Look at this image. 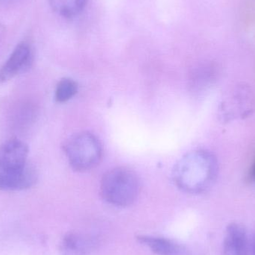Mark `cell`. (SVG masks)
I'll return each instance as SVG.
<instances>
[{"label":"cell","instance_id":"6da1fadb","mask_svg":"<svg viewBox=\"0 0 255 255\" xmlns=\"http://www.w3.org/2000/svg\"><path fill=\"white\" fill-rule=\"evenodd\" d=\"M217 157L205 149L194 150L181 157L173 169L174 183L181 191L200 194L209 190L218 176Z\"/></svg>","mask_w":255,"mask_h":255},{"label":"cell","instance_id":"7a4b0ae2","mask_svg":"<svg viewBox=\"0 0 255 255\" xmlns=\"http://www.w3.org/2000/svg\"><path fill=\"white\" fill-rule=\"evenodd\" d=\"M139 191L137 175L126 167L115 168L106 172L100 185L103 199L118 208L131 205L137 199Z\"/></svg>","mask_w":255,"mask_h":255},{"label":"cell","instance_id":"3957f363","mask_svg":"<svg viewBox=\"0 0 255 255\" xmlns=\"http://www.w3.org/2000/svg\"><path fill=\"white\" fill-rule=\"evenodd\" d=\"M64 151L71 167L79 172L94 169L103 156L101 142L89 132H80L72 136L64 145Z\"/></svg>","mask_w":255,"mask_h":255},{"label":"cell","instance_id":"277c9868","mask_svg":"<svg viewBox=\"0 0 255 255\" xmlns=\"http://www.w3.org/2000/svg\"><path fill=\"white\" fill-rule=\"evenodd\" d=\"M255 100L249 87L239 85L225 95L220 103V116L226 122L244 119L255 110Z\"/></svg>","mask_w":255,"mask_h":255},{"label":"cell","instance_id":"5b68a950","mask_svg":"<svg viewBox=\"0 0 255 255\" xmlns=\"http://www.w3.org/2000/svg\"><path fill=\"white\" fill-rule=\"evenodd\" d=\"M28 147L20 139H11L0 145V170L14 172L27 166Z\"/></svg>","mask_w":255,"mask_h":255},{"label":"cell","instance_id":"8992f818","mask_svg":"<svg viewBox=\"0 0 255 255\" xmlns=\"http://www.w3.org/2000/svg\"><path fill=\"white\" fill-rule=\"evenodd\" d=\"M33 62V52L28 43H19L0 69V82H5L26 71Z\"/></svg>","mask_w":255,"mask_h":255},{"label":"cell","instance_id":"52a82bcc","mask_svg":"<svg viewBox=\"0 0 255 255\" xmlns=\"http://www.w3.org/2000/svg\"><path fill=\"white\" fill-rule=\"evenodd\" d=\"M35 169L27 165L22 170L4 172L0 170V190L16 191L33 187L37 182Z\"/></svg>","mask_w":255,"mask_h":255},{"label":"cell","instance_id":"ba28073f","mask_svg":"<svg viewBox=\"0 0 255 255\" xmlns=\"http://www.w3.org/2000/svg\"><path fill=\"white\" fill-rule=\"evenodd\" d=\"M248 247L245 228L240 223H230L225 233L223 255H248Z\"/></svg>","mask_w":255,"mask_h":255},{"label":"cell","instance_id":"9c48e42d","mask_svg":"<svg viewBox=\"0 0 255 255\" xmlns=\"http://www.w3.org/2000/svg\"><path fill=\"white\" fill-rule=\"evenodd\" d=\"M139 244L149 249L156 255H187V251L181 244L167 238L151 235L136 237Z\"/></svg>","mask_w":255,"mask_h":255},{"label":"cell","instance_id":"30bf717a","mask_svg":"<svg viewBox=\"0 0 255 255\" xmlns=\"http://www.w3.org/2000/svg\"><path fill=\"white\" fill-rule=\"evenodd\" d=\"M94 242L91 239L78 233H69L61 244V255H88Z\"/></svg>","mask_w":255,"mask_h":255},{"label":"cell","instance_id":"8fae6325","mask_svg":"<svg viewBox=\"0 0 255 255\" xmlns=\"http://www.w3.org/2000/svg\"><path fill=\"white\" fill-rule=\"evenodd\" d=\"M88 0H49L52 9L60 16L73 18L85 8Z\"/></svg>","mask_w":255,"mask_h":255},{"label":"cell","instance_id":"7c38bea8","mask_svg":"<svg viewBox=\"0 0 255 255\" xmlns=\"http://www.w3.org/2000/svg\"><path fill=\"white\" fill-rule=\"evenodd\" d=\"M78 91V85L74 80L63 79L55 88V99L58 103H64L75 97Z\"/></svg>","mask_w":255,"mask_h":255},{"label":"cell","instance_id":"4fadbf2b","mask_svg":"<svg viewBox=\"0 0 255 255\" xmlns=\"http://www.w3.org/2000/svg\"><path fill=\"white\" fill-rule=\"evenodd\" d=\"M211 72L206 68L197 69L192 75L191 87L195 91L204 89L212 82Z\"/></svg>","mask_w":255,"mask_h":255},{"label":"cell","instance_id":"5bb4252c","mask_svg":"<svg viewBox=\"0 0 255 255\" xmlns=\"http://www.w3.org/2000/svg\"><path fill=\"white\" fill-rule=\"evenodd\" d=\"M35 115L34 109L31 106H23V109L21 108L20 112L15 115L14 123L16 126L21 128L25 127L30 124L33 118Z\"/></svg>","mask_w":255,"mask_h":255},{"label":"cell","instance_id":"9a60e30c","mask_svg":"<svg viewBox=\"0 0 255 255\" xmlns=\"http://www.w3.org/2000/svg\"><path fill=\"white\" fill-rule=\"evenodd\" d=\"M252 252H253V255H255V235L253 239V246H252Z\"/></svg>","mask_w":255,"mask_h":255},{"label":"cell","instance_id":"2e32d148","mask_svg":"<svg viewBox=\"0 0 255 255\" xmlns=\"http://www.w3.org/2000/svg\"><path fill=\"white\" fill-rule=\"evenodd\" d=\"M13 0H0V4H7V3L10 2Z\"/></svg>","mask_w":255,"mask_h":255}]
</instances>
